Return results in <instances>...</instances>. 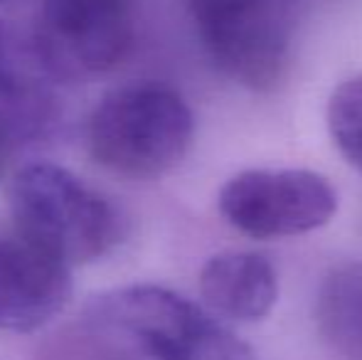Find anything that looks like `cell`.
<instances>
[{
  "mask_svg": "<svg viewBox=\"0 0 362 360\" xmlns=\"http://www.w3.org/2000/svg\"><path fill=\"white\" fill-rule=\"evenodd\" d=\"M8 205L15 235L67 267L104 260L126 237V217L109 195L47 161L13 175Z\"/></svg>",
  "mask_w": 362,
  "mask_h": 360,
  "instance_id": "1",
  "label": "cell"
},
{
  "mask_svg": "<svg viewBox=\"0 0 362 360\" xmlns=\"http://www.w3.org/2000/svg\"><path fill=\"white\" fill-rule=\"evenodd\" d=\"M195 139V116L180 91L160 82L111 89L86 121L89 156L116 175L151 180L182 163Z\"/></svg>",
  "mask_w": 362,
  "mask_h": 360,
  "instance_id": "2",
  "label": "cell"
},
{
  "mask_svg": "<svg viewBox=\"0 0 362 360\" xmlns=\"http://www.w3.org/2000/svg\"><path fill=\"white\" fill-rule=\"evenodd\" d=\"M136 0H42L33 47L54 82L116 69L134 47Z\"/></svg>",
  "mask_w": 362,
  "mask_h": 360,
  "instance_id": "3",
  "label": "cell"
},
{
  "mask_svg": "<svg viewBox=\"0 0 362 360\" xmlns=\"http://www.w3.org/2000/svg\"><path fill=\"white\" fill-rule=\"evenodd\" d=\"M207 59L227 79L272 91L288 69V30L276 0H185Z\"/></svg>",
  "mask_w": 362,
  "mask_h": 360,
  "instance_id": "4",
  "label": "cell"
},
{
  "mask_svg": "<svg viewBox=\"0 0 362 360\" xmlns=\"http://www.w3.org/2000/svg\"><path fill=\"white\" fill-rule=\"evenodd\" d=\"M219 215L254 240L296 237L325 227L338 212V190L305 168H249L217 195Z\"/></svg>",
  "mask_w": 362,
  "mask_h": 360,
  "instance_id": "5",
  "label": "cell"
},
{
  "mask_svg": "<svg viewBox=\"0 0 362 360\" xmlns=\"http://www.w3.org/2000/svg\"><path fill=\"white\" fill-rule=\"evenodd\" d=\"M72 291V267L18 235L0 237V331H40L67 308Z\"/></svg>",
  "mask_w": 362,
  "mask_h": 360,
  "instance_id": "6",
  "label": "cell"
},
{
  "mask_svg": "<svg viewBox=\"0 0 362 360\" xmlns=\"http://www.w3.org/2000/svg\"><path fill=\"white\" fill-rule=\"evenodd\" d=\"M54 84L33 40H23L0 20V129L13 144L37 141L54 126Z\"/></svg>",
  "mask_w": 362,
  "mask_h": 360,
  "instance_id": "7",
  "label": "cell"
},
{
  "mask_svg": "<svg viewBox=\"0 0 362 360\" xmlns=\"http://www.w3.org/2000/svg\"><path fill=\"white\" fill-rule=\"evenodd\" d=\"M200 296L217 316L239 323L264 321L279 298L274 265L259 252L227 250L200 269Z\"/></svg>",
  "mask_w": 362,
  "mask_h": 360,
  "instance_id": "8",
  "label": "cell"
},
{
  "mask_svg": "<svg viewBox=\"0 0 362 360\" xmlns=\"http://www.w3.org/2000/svg\"><path fill=\"white\" fill-rule=\"evenodd\" d=\"M318 333L340 358L362 360V265L333 267L315 296Z\"/></svg>",
  "mask_w": 362,
  "mask_h": 360,
  "instance_id": "9",
  "label": "cell"
},
{
  "mask_svg": "<svg viewBox=\"0 0 362 360\" xmlns=\"http://www.w3.org/2000/svg\"><path fill=\"white\" fill-rule=\"evenodd\" d=\"M328 129L340 156L362 170V74L333 89L328 99Z\"/></svg>",
  "mask_w": 362,
  "mask_h": 360,
  "instance_id": "10",
  "label": "cell"
},
{
  "mask_svg": "<svg viewBox=\"0 0 362 360\" xmlns=\"http://www.w3.org/2000/svg\"><path fill=\"white\" fill-rule=\"evenodd\" d=\"M160 360H257V356L247 341L207 316Z\"/></svg>",
  "mask_w": 362,
  "mask_h": 360,
  "instance_id": "11",
  "label": "cell"
},
{
  "mask_svg": "<svg viewBox=\"0 0 362 360\" xmlns=\"http://www.w3.org/2000/svg\"><path fill=\"white\" fill-rule=\"evenodd\" d=\"M10 149H13V141H10L8 134L0 129V175H3V170H5V161H8Z\"/></svg>",
  "mask_w": 362,
  "mask_h": 360,
  "instance_id": "12",
  "label": "cell"
},
{
  "mask_svg": "<svg viewBox=\"0 0 362 360\" xmlns=\"http://www.w3.org/2000/svg\"><path fill=\"white\" fill-rule=\"evenodd\" d=\"M0 3H5V0H0Z\"/></svg>",
  "mask_w": 362,
  "mask_h": 360,
  "instance_id": "13",
  "label": "cell"
}]
</instances>
